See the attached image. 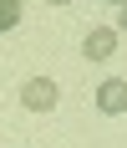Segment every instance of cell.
<instances>
[{"label":"cell","instance_id":"3957f363","mask_svg":"<svg viewBox=\"0 0 127 148\" xmlns=\"http://www.w3.org/2000/svg\"><path fill=\"white\" fill-rule=\"evenodd\" d=\"M97 107H102V112H127V82H122V77H112V82L97 87Z\"/></svg>","mask_w":127,"mask_h":148},{"label":"cell","instance_id":"8992f818","mask_svg":"<svg viewBox=\"0 0 127 148\" xmlns=\"http://www.w3.org/2000/svg\"><path fill=\"white\" fill-rule=\"evenodd\" d=\"M51 5H66V0H51Z\"/></svg>","mask_w":127,"mask_h":148},{"label":"cell","instance_id":"5b68a950","mask_svg":"<svg viewBox=\"0 0 127 148\" xmlns=\"http://www.w3.org/2000/svg\"><path fill=\"white\" fill-rule=\"evenodd\" d=\"M117 26H122V31H127V5H122V15H117Z\"/></svg>","mask_w":127,"mask_h":148},{"label":"cell","instance_id":"6da1fadb","mask_svg":"<svg viewBox=\"0 0 127 148\" xmlns=\"http://www.w3.org/2000/svg\"><path fill=\"white\" fill-rule=\"evenodd\" d=\"M20 102H26L31 112H51V107H56V87H51L46 77H31L26 87H20Z\"/></svg>","mask_w":127,"mask_h":148},{"label":"cell","instance_id":"277c9868","mask_svg":"<svg viewBox=\"0 0 127 148\" xmlns=\"http://www.w3.org/2000/svg\"><path fill=\"white\" fill-rule=\"evenodd\" d=\"M15 21H20V0H0V36H5Z\"/></svg>","mask_w":127,"mask_h":148},{"label":"cell","instance_id":"7a4b0ae2","mask_svg":"<svg viewBox=\"0 0 127 148\" xmlns=\"http://www.w3.org/2000/svg\"><path fill=\"white\" fill-rule=\"evenodd\" d=\"M112 51H117V31H112V26L86 31V61H107Z\"/></svg>","mask_w":127,"mask_h":148},{"label":"cell","instance_id":"52a82bcc","mask_svg":"<svg viewBox=\"0 0 127 148\" xmlns=\"http://www.w3.org/2000/svg\"><path fill=\"white\" fill-rule=\"evenodd\" d=\"M112 5H127V0H112Z\"/></svg>","mask_w":127,"mask_h":148}]
</instances>
